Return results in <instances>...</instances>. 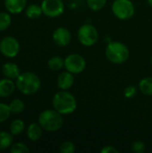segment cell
Here are the masks:
<instances>
[{
  "label": "cell",
  "mask_w": 152,
  "mask_h": 153,
  "mask_svg": "<svg viewBox=\"0 0 152 153\" xmlns=\"http://www.w3.org/2000/svg\"><path fill=\"white\" fill-rule=\"evenodd\" d=\"M9 107H10V109H11V112L13 113V114L22 113L24 110V108H25L23 101L22 100H19V99L13 100L11 101V103L9 104Z\"/></svg>",
  "instance_id": "obj_21"
},
{
  "label": "cell",
  "mask_w": 152,
  "mask_h": 153,
  "mask_svg": "<svg viewBox=\"0 0 152 153\" xmlns=\"http://www.w3.org/2000/svg\"><path fill=\"white\" fill-rule=\"evenodd\" d=\"M114 15L122 21L131 19L135 13V8L131 0H115L111 6Z\"/></svg>",
  "instance_id": "obj_5"
},
{
  "label": "cell",
  "mask_w": 152,
  "mask_h": 153,
  "mask_svg": "<svg viewBox=\"0 0 152 153\" xmlns=\"http://www.w3.org/2000/svg\"><path fill=\"white\" fill-rule=\"evenodd\" d=\"M12 23V18L8 13H0V31L5 30Z\"/></svg>",
  "instance_id": "obj_22"
},
{
  "label": "cell",
  "mask_w": 152,
  "mask_h": 153,
  "mask_svg": "<svg viewBox=\"0 0 152 153\" xmlns=\"http://www.w3.org/2000/svg\"><path fill=\"white\" fill-rule=\"evenodd\" d=\"M39 124L47 132H56L62 128L64 118L56 109H46L39 116Z\"/></svg>",
  "instance_id": "obj_3"
},
{
  "label": "cell",
  "mask_w": 152,
  "mask_h": 153,
  "mask_svg": "<svg viewBox=\"0 0 152 153\" xmlns=\"http://www.w3.org/2000/svg\"><path fill=\"white\" fill-rule=\"evenodd\" d=\"M27 0H4L5 9L13 14L22 13L26 7Z\"/></svg>",
  "instance_id": "obj_12"
},
{
  "label": "cell",
  "mask_w": 152,
  "mask_h": 153,
  "mask_svg": "<svg viewBox=\"0 0 152 153\" xmlns=\"http://www.w3.org/2000/svg\"><path fill=\"white\" fill-rule=\"evenodd\" d=\"M77 36L82 45L85 47H91L98 41L99 32L93 25L87 23L79 28Z\"/></svg>",
  "instance_id": "obj_6"
},
{
  "label": "cell",
  "mask_w": 152,
  "mask_h": 153,
  "mask_svg": "<svg viewBox=\"0 0 152 153\" xmlns=\"http://www.w3.org/2000/svg\"><path fill=\"white\" fill-rule=\"evenodd\" d=\"M105 55L109 62L120 65L128 60L130 56V50L125 44L119 41H113L107 46Z\"/></svg>",
  "instance_id": "obj_4"
},
{
  "label": "cell",
  "mask_w": 152,
  "mask_h": 153,
  "mask_svg": "<svg viewBox=\"0 0 152 153\" xmlns=\"http://www.w3.org/2000/svg\"><path fill=\"white\" fill-rule=\"evenodd\" d=\"M151 65H152V56H151Z\"/></svg>",
  "instance_id": "obj_31"
},
{
  "label": "cell",
  "mask_w": 152,
  "mask_h": 153,
  "mask_svg": "<svg viewBox=\"0 0 152 153\" xmlns=\"http://www.w3.org/2000/svg\"><path fill=\"white\" fill-rule=\"evenodd\" d=\"M65 68L73 74H78L85 70L86 61L79 54H70L65 58Z\"/></svg>",
  "instance_id": "obj_7"
},
{
  "label": "cell",
  "mask_w": 152,
  "mask_h": 153,
  "mask_svg": "<svg viewBox=\"0 0 152 153\" xmlns=\"http://www.w3.org/2000/svg\"><path fill=\"white\" fill-rule=\"evenodd\" d=\"M16 84L13 80L8 78H3L0 80V98H6L12 95L15 90Z\"/></svg>",
  "instance_id": "obj_13"
},
{
  "label": "cell",
  "mask_w": 152,
  "mask_h": 153,
  "mask_svg": "<svg viewBox=\"0 0 152 153\" xmlns=\"http://www.w3.org/2000/svg\"><path fill=\"white\" fill-rule=\"evenodd\" d=\"M40 6L43 14L50 18L58 17L65 11V4L62 0H43Z\"/></svg>",
  "instance_id": "obj_8"
},
{
  "label": "cell",
  "mask_w": 152,
  "mask_h": 153,
  "mask_svg": "<svg viewBox=\"0 0 152 153\" xmlns=\"http://www.w3.org/2000/svg\"><path fill=\"white\" fill-rule=\"evenodd\" d=\"M16 88L24 95L36 93L41 86L39 77L32 72H25L19 75L15 82Z\"/></svg>",
  "instance_id": "obj_2"
},
{
  "label": "cell",
  "mask_w": 152,
  "mask_h": 153,
  "mask_svg": "<svg viewBox=\"0 0 152 153\" xmlns=\"http://www.w3.org/2000/svg\"><path fill=\"white\" fill-rule=\"evenodd\" d=\"M132 151L135 153H142L145 151V144L141 141H135L132 144Z\"/></svg>",
  "instance_id": "obj_28"
},
{
  "label": "cell",
  "mask_w": 152,
  "mask_h": 153,
  "mask_svg": "<svg viewBox=\"0 0 152 153\" xmlns=\"http://www.w3.org/2000/svg\"><path fill=\"white\" fill-rule=\"evenodd\" d=\"M60 152L62 153H73L75 152V146L70 141L64 142L60 146Z\"/></svg>",
  "instance_id": "obj_26"
},
{
  "label": "cell",
  "mask_w": 152,
  "mask_h": 153,
  "mask_svg": "<svg viewBox=\"0 0 152 153\" xmlns=\"http://www.w3.org/2000/svg\"><path fill=\"white\" fill-rule=\"evenodd\" d=\"M10 152L12 153H29L30 150L26 144L22 143H16L12 145Z\"/></svg>",
  "instance_id": "obj_25"
},
{
  "label": "cell",
  "mask_w": 152,
  "mask_h": 153,
  "mask_svg": "<svg viewBox=\"0 0 152 153\" xmlns=\"http://www.w3.org/2000/svg\"><path fill=\"white\" fill-rule=\"evenodd\" d=\"M139 89L144 95L152 96V77L148 76L142 79L139 82Z\"/></svg>",
  "instance_id": "obj_16"
},
{
  "label": "cell",
  "mask_w": 152,
  "mask_h": 153,
  "mask_svg": "<svg viewBox=\"0 0 152 153\" xmlns=\"http://www.w3.org/2000/svg\"><path fill=\"white\" fill-rule=\"evenodd\" d=\"M54 42L59 47L67 46L72 40V35L68 29L64 27H59L56 29L52 35Z\"/></svg>",
  "instance_id": "obj_10"
},
{
  "label": "cell",
  "mask_w": 152,
  "mask_h": 153,
  "mask_svg": "<svg viewBox=\"0 0 152 153\" xmlns=\"http://www.w3.org/2000/svg\"><path fill=\"white\" fill-rule=\"evenodd\" d=\"M43 13L42 12V8L40 5L38 4H30L26 8V15L28 18L30 19H38L41 16V14Z\"/></svg>",
  "instance_id": "obj_18"
},
{
  "label": "cell",
  "mask_w": 152,
  "mask_h": 153,
  "mask_svg": "<svg viewBox=\"0 0 152 153\" xmlns=\"http://www.w3.org/2000/svg\"><path fill=\"white\" fill-rule=\"evenodd\" d=\"M108 0H87V4L92 11L101 10L107 4Z\"/></svg>",
  "instance_id": "obj_23"
},
{
  "label": "cell",
  "mask_w": 152,
  "mask_h": 153,
  "mask_svg": "<svg viewBox=\"0 0 152 153\" xmlns=\"http://www.w3.org/2000/svg\"><path fill=\"white\" fill-rule=\"evenodd\" d=\"M137 93V88L133 85L127 86L124 91V95L126 99H133Z\"/></svg>",
  "instance_id": "obj_27"
},
{
  "label": "cell",
  "mask_w": 152,
  "mask_h": 153,
  "mask_svg": "<svg viewBox=\"0 0 152 153\" xmlns=\"http://www.w3.org/2000/svg\"><path fill=\"white\" fill-rule=\"evenodd\" d=\"M100 152L101 153H118V151H117L114 146L107 145V146H104V147L100 150Z\"/></svg>",
  "instance_id": "obj_29"
},
{
  "label": "cell",
  "mask_w": 152,
  "mask_h": 153,
  "mask_svg": "<svg viewBox=\"0 0 152 153\" xmlns=\"http://www.w3.org/2000/svg\"><path fill=\"white\" fill-rule=\"evenodd\" d=\"M148 1V4H149V5H151L152 7V0H147Z\"/></svg>",
  "instance_id": "obj_30"
},
{
  "label": "cell",
  "mask_w": 152,
  "mask_h": 153,
  "mask_svg": "<svg viewBox=\"0 0 152 153\" xmlns=\"http://www.w3.org/2000/svg\"><path fill=\"white\" fill-rule=\"evenodd\" d=\"M47 65L49 69L53 71H59L65 67V59H63L61 56H53L48 60Z\"/></svg>",
  "instance_id": "obj_20"
},
{
  "label": "cell",
  "mask_w": 152,
  "mask_h": 153,
  "mask_svg": "<svg viewBox=\"0 0 152 153\" xmlns=\"http://www.w3.org/2000/svg\"><path fill=\"white\" fill-rule=\"evenodd\" d=\"M2 73L5 78L11 79V80H14V79L16 80L19 77V75L21 74L18 65L16 64L11 63V62L5 63L3 65Z\"/></svg>",
  "instance_id": "obj_14"
},
{
  "label": "cell",
  "mask_w": 152,
  "mask_h": 153,
  "mask_svg": "<svg viewBox=\"0 0 152 153\" xmlns=\"http://www.w3.org/2000/svg\"><path fill=\"white\" fill-rule=\"evenodd\" d=\"M11 113L12 112L9 105H6L4 103H0V123L6 121L9 118Z\"/></svg>",
  "instance_id": "obj_24"
},
{
  "label": "cell",
  "mask_w": 152,
  "mask_h": 153,
  "mask_svg": "<svg viewBox=\"0 0 152 153\" xmlns=\"http://www.w3.org/2000/svg\"><path fill=\"white\" fill-rule=\"evenodd\" d=\"M25 129V124L21 119H14L10 124V133L13 135L21 134Z\"/></svg>",
  "instance_id": "obj_19"
},
{
  "label": "cell",
  "mask_w": 152,
  "mask_h": 153,
  "mask_svg": "<svg viewBox=\"0 0 152 153\" xmlns=\"http://www.w3.org/2000/svg\"><path fill=\"white\" fill-rule=\"evenodd\" d=\"M19 51L20 43L15 38L7 36L0 41V52L5 57L13 58L18 55Z\"/></svg>",
  "instance_id": "obj_9"
},
{
  "label": "cell",
  "mask_w": 152,
  "mask_h": 153,
  "mask_svg": "<svg viewBox=\"0 0 152 153\" xmlns=\"http://www.w3.org/2000/svg\"><path fill=\"white\" fill-rule=\"evenodd\" d=\"M52 105L54 109L62 115H70L77 108L75 97L69 91L64 90H60L54 95L52 99Z\"/></svg>",
  "instance_id": "obj_1"
},
{
  "label": "cell",
  "mask_w": 152,
  "mask_h": 153,
  "mask_svg": "<svg viewBox=\"0 0 152 153\" xmlns=\"http://www.w3.org/2000/svg\"><path fill=\"white\" fill-rule=\"evenodd\" d=\"M13 134L7 132H0V150H6L12 146Z\"/></svg>",
  "instance_id": "obj_17"
},
{
  "label": "cell",
  "mask_w": 152,
  "mask_h": 153,
  "mask_svg": "<svg viewBox=\"0 0 152 153\" xmlns=\"http://www.w3.org/2000/svg\"><path fill=\"white\" fill-rule=\"evenodd\" d=\"M43 128L39 123H32L27 128V136L32 142L39 141L42 136Z\"/></svg>",
  "instance_id": "obj_15"
},
{
  "label": "cell",
  "mask_w": 152,
  "mask_h": 153,
  "mask_svg": "<svg viewBox=\"0 0 152 153\" xmlns=\"http://www.w3.org/2000/svg\"><path fill=\"white\" fill-rule=\"evenodd\" d=\"M74 83L73 74L66 71L59 74L57 78V86L60 90L67 91L69 90Z\"/></svg>",
  "instance_id": "obj_11"
}]
</instances>
